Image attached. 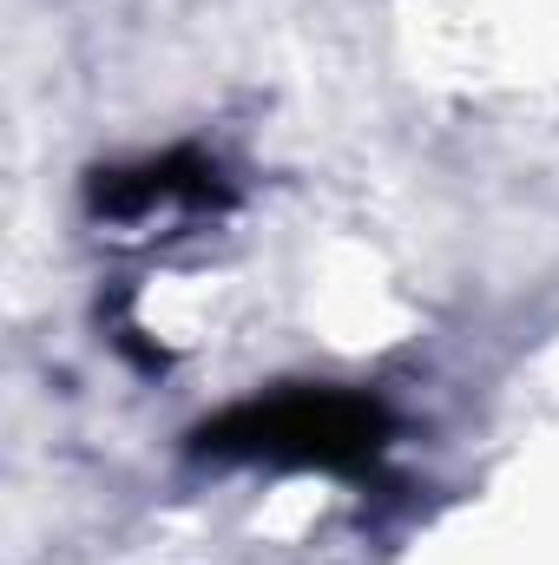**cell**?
<instances>
[{"label":"cell","instance_id":"6da1fadb","mask_svg":"<svg viewBox=\"0 0 559 565\" xmlns=\"http://www.w3.org/2000/svg\"><path fill=\"white\" fill-rule=\"evenodd\" d=\"M204 460H271V467H323L356 473L376 467L389 447V408L349 388H289L271 402H244L198 434Z\"/></svg>","mask_w":559,"mask_h":565},{"label":"cell","instance_id":"7a4b0ae2","mask_svg":"<svg viewBox=\"0 0 559 565\" xmlns=\"http://www.w3.org/2000/svg\"><path fill=\"white\" fill-rule=\"evenodd\" d=\"M224 198L218 184V164H204L198 151H165V158H145L126 171H99L93 178V211L99 217H151L158 204H211Z\"/></svg>","mask_w":559,"mask_h":565}]
</instances>
